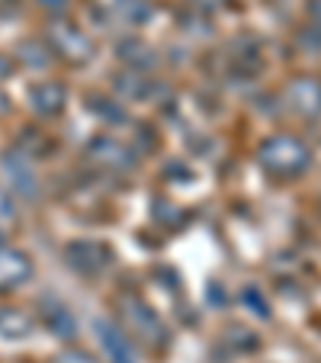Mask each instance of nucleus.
Segmentation results:
<instances>
[{"instance_id":"f257e3e1","label":"nucleus","mask_w":321,"mask_h":363,"mask_svg":"<svg viewBox=\"0 0 321 363\" xmlns=\"http://www.w3.org/2000/svg\"><path fill=\"white\" fill-rule=\"evenodd\" d=\"M312 164V151L295 135H274L260 145V167L280 180L299 177Z\"/></svg>"},{"instance_id":"f03ea898","label":"nucleus","mask_w":321,"mask_h":363,"mask_svg":"<svg viewBox=\"0 0 321 363\" xmlns=\"http://www.w3.org/2000/svg\"><path fill=\"white\" fill-rule=\"evenodd\" d=\"M116 306H119V318H123L125 328H129L138 341L148 344V347H154V350L164 347L167 344V328H164V322H161V315H157L142 296L123 293L116 299Z\"/></svg>"},{"instance_id":"7ed1b4c3","label":"nucleus","mask_w":321,"mask_h":363,"mask_svg":"<svg viewBox=\"0 0 321 363\" xmlns=\"http://www.w3.org/2000/svg\"><path fill=\"white\" fill-rule=\"evenodd\" d=\"M48 42H52V48H55L58 55L74 65H87L96 52L90 35L84 33V29H77L74 23H64V20H55L48 26Z\"/></svg>"},{"instance_id":"20e7f679","label":"nucleus","mask_w":321,"mask_h":363,"mask_svg":"<svg viewBox=\"0 0 321 363\" xmlns=\"http://www.w3.org/2000/svg\"><path fill=\"white\" fill-rule=\"evenodd\" d=\"M64 261L71 270L84 277H96L110 267V247H103L100 241H71L64 247Z\"/></svg>"},{"instance_id":"39448f33","label":"nucleus","mask_w":321,"mask_h":363,"mask_svg":"<svg viewBox=\"0 0 321 363\" xmlns=\"http://www.w3.org/2000/svg\"><path fill=\"white\" fill-rule=\"evenodd\" d=\"M87 155H90V161H94V164L106 167V171H129V167L135 164V155H132L123 142H116V138H110V135H103V138H96V142H90Z\"/></svg>"},{"instance_id":"423d86ee","label":"nucleus","mask_w":321,"mask_h":363,"mask_svg":"<svg viewBox=\"0 0 321 363\" xmlns=\"http://www.w3.org/2000/svg\"><path fill=\"white\" fill-rule=\"evenodd\" d=\"M33 277V261L20 247L0 245V289H16Z\"/></svg>"},{"instance_id":"0eeeda50","label":"nucleus","mask_w":321,"mask_h":363,"mask_svg":"<svg viewBox=\"0 0 321 363\" xmlns=\"http://www.w3.org/2000/svg\"><path fill=\"white\" fill-rule=\"evenodd\" d=\"M289 106H293L299 116H321V84L312 81V77H299L286 87Z\"/></svg>"},{"instance_id":"6e6552de","label":"nucleus","mask_w":321,"mask_h":363,"mask_svg":"<svg viewBox=\"0 0 321 363\" xmlns=\"http://www.w3.org/2000/svg\"><path fill=\"white\" fill-rule=\"evenodd\" d=\"M29 103H33V110L39 116H58L64 110V103H68V90L58 81H42L29 90Z\"/></svg>"},{"instance_id":"1a4fd4ad","label":"nucleus","mask_w":321,"mask_h":363,"mask_svg":"<svg viewBox=\"0 0 321 363\" xmlns=\"http://www.w3.org/2000/svg\"><path fill=\"white\" fill-rule=\"evenodd\" d=\"M35 328V322L23 308H0V337L4 341H23Z\"/></svg>"},{"instance_id":"9d476101","label":"nucleus","mask_w":321,"mask_h":363,"mask_svg":"<svg viewBox=\"0 0 321 363\" xmlns=\"http://www.w3.org/2000/svg\"><path fill=\"white\" fill-rule=\"evenodd\" d=\"M94 328H96V335H100V344L106 347V354H110L113 363H135V357H132V347L125 344V337L119 335V331L113 328L110 322H96Z\"/></svg>"},{"instance_id":"9b49d317","label":"nucleus","mask_w":321,"mask_h":363,"mask_svg":"<svg viewBox=\"0 0 321 363\" xmlns=\"http://www.w3.org/2000/svg\"><path fill=\"white\" fill-rule=\"evenodd\" d=\"M119 58H123L125 65H132V68H151V65L157 62V58L151 55V48L138 39H125L123 45H119Z\"/></svg>"},{"instance_id":"f8f14e48","label":"nucleus","mask_w":321,"mask_h":363,"mask_svg":"<svg viewBox=\"0 0 321 363\" xmlns=\"http://www.w3.org/2000/svg\"><path fill=\"white\" fill-rule=\"evenodd\" d=\"M20 58H23V65H29V68H45L48 65V48L42 45L39 39H26L20 45Z\"/></svg>"},{"instance_id":"ddd939ff","label":"nucleus","mask_w":321,"mask_h":363,"mask_svg":"<svg viewBox=\"0 0 321 363\" xmlns=\"http://www.w3.org/2000/svg\"><path fill=\"white\" fill-rule=\"evenodd\" d=\"M241 306L251 308L257 318H270V306L264 302V296H260L257 286H244V289H241Z\"/></svg>"},{"instance_id":"4468645a","label":"nucleus","mask_w":321,"mask_h":363,"mask_svg":"<svg viewBox=\"0 0 321 363\" xmlns=\"http://www.w3.org/2000/svg\"><path fill=\"white\" fill-rule=\"evenodd\" d=\"M45 318L52 325H55V331L58 335H74V322H71V315H68V308H52V312H45Z\"/></svg>"},{"instance_id":"2eb2a0df","label":"nucleus","mask_w":321,"mask_h":363,"mask_svg":"<svg viewBox=\"0 0 321 363\" xmlns=\"http://www.w3.org/2000/svg\"><path fill=\"white\" fill-rule=\"evenodd\" d=\"M10 222H16V209H13L10 193L0 186V225H10Z\"/></svg>"},{"instance_id":"dca6fc26","label":"nucleus","mask_w":321,"mask_h":363,"mask_svg":"<svg viewBox=\"0 0 321 363\" xmlns=\"http://www.w3.org/2000/svg\"><path fill=\"white\" fill-rule=\"evenodd\" d=\"M55 363H100V360H96L94 354H87V350L71 347V350H64V354H58Z\"/></svg>"},{"instance_id":"f3484780","label":"nucleus","mask_w":321,"mask_h":363,"mask_svg":"<svg viewBox=\"0 0 321 363\" xmlns=\"http://www.w3.org/2000/svg\"><path fill=\"white\" fill-rule=\"evenodd\" d=\"M119 10H123V13H129L132 20H145V16H148V7H145L142 0H123V4H116Z\"/></svg>"},{"instance_id":"a211bd4d","label":"nucleus","mask_w":321,"mask_h":363,"mask_svg":"<svg viewBox=\"0 0 321 363\" xmlns=\"http://www.w3.org/2000/svg\"><path fill=\"white\" fill-rule=\"evenodd\" d=\"M193 7H203V10H219L222 0H193Z\"/></svg>"},{"instance_id":"6ab92c4d","label":"nucleus","mask_w":321,"mask_h":363,"mask_svg":"<svg viewBox=\"0 0 321 363\" xmlns=\"http://www.w3.org/2000/svg\"><path fill=\"white\" fill-rule=\"evenodd\" d=\"M7 113H10V100H7V94L0 90V116H7Z\"/></svg>"},{"instance_id":"aec40b11","label":"nucleus","mask_w":321,"mask_h":363,"mask_svg":"<svg viewBox=\"0 0 321 363\" xmlns=\"http://www.w3.org/2000/svg\"><path fill=\"white\" fill-rule=\"evenodd\" d=\"M308 10H312V16L321 23V0H312V4H308Z\"/></svg>"},{"instance_id":"412c9836","label":"nucleus","mask_w":321,"mask_h":363,"mask_svg":"<svg viewBox=\"0 0 321 363\" xmlns=\"http://www.w3.org/2000/svg\"><path fill=\"white\" fill-rule=\"evenodd\" d=\"M7 74H10V62L0 55V77H7Z\"/></svg>"},{"instance_id":"4be33fe9","label":"nucleus","mask_w":321,"mask_h":363,"mask_svg":"<svg viewBox=\"0 0 321 363\" xmlns=\"http://www.w3.org/2000/svg\"><path fill=\"white\" fill-rule=\"evenodd\" d=\"M45 7H52V10H58V7H64V0H45Z\"/></svg>"}]
</instances>
